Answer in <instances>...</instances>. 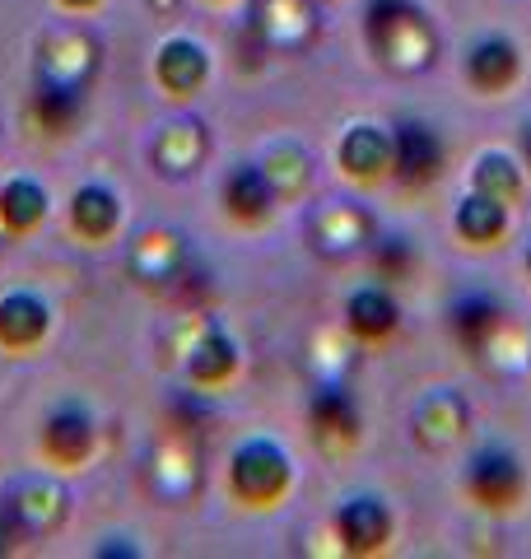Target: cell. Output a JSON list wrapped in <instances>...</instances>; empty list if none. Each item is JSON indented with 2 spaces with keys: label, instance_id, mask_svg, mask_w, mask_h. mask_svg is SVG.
<instances>
[{
  "label": "cell",
  "instance_id": "23",
  "mask_svg": "<svg viewBox=\"0 0 531 559\" xmlns=\"http://www.w3.org/2000/svg\"><path fill=\"white\" fill-rule=\"evenodd\" d=\"M84 121V94L80 90H57V84H33L28 98V127L47 140L75 135Z\"/></svg>",
  "mask_w": 531,
  "mask_h": 559
},
{
  "label": "cell",
  "instance_id": "16",
  "mask_svg": "<svg viewBox=\"0 0 531 559\" xmlns=\"http://www.w3.org/2000/svg\"><path fill=\"white\" fill-rule=\"evenodd\" d=\"M335 536L350 555H368V550H382L392 540V509L378 499V495H354L335 509Z\"/></svg>",
  "mask_w": 531,
  "mask_h": 559
},
{
  "label": "cell",
  "instance_id": "11",
  "mask_svg": "<svg viewBox=\"0 0 531 559\" xmlns=\"http://www.w3.org/2000/svg\"><path fill=\"white\" fill-rule=\"evenodd\" d=\"M243 369V355H238V341L228 336L220 322H205L201 336L187 345V382L201 392H220L238 378Z\"/></svg>",
  "mask_w": 531,
  "mask_h": 559
},
{
  "label": "cell",
  "instance_id": "2",
  "mask_svg": "<svg viewBox=\"0 0 531 559\" xmlns=\"http://www.w3.org/2000/svg\"><path fill=\"white\" fill-rule=\"evenodd\" d=\"M294 485V462L275 439H247L228 457V495L243 509H275Z\"/></svg>",
  "mask_w": 531,
  "mask_h": 559
},
{
  "label": "cell",
  "instance_id": "20",
  "mask_svg": "<svg viewBox=\"0 0 531 559\" xmlns=\"http://www.w3.org/2000/svg\"><path fill=\"white\" fill-rule=\"evenodd\" d=\"M154 80L173 98H191L210 80V51L197 38H168L154 51Z\"/></svg>",
  "mask_w": 531,
  "mask_h": 559
},
{
  "label": "cell",
  "instance_id": "28",
  "mask_svg": "<svg viewBox=\"0 0 531 559\" xmlns=\"http://www.w3.org/2000/svg\"><path fill=\"white\" fill-rule=\"evenodd\" d=\"M452 229L467 242H494L508 229V205L485 197V191H467L462 205H457V215H452Z\"/></svg>",
  "mask_w": 531,
  "mask_h": 559
},
{
  "label": "cell",
  "instance_id": "6",
  "mask_svg": "<svg viewBox=\"0 0 531 559\" xmlns=\"http://www.w3.org/2000/svg\"><path fill=\"white\" fill-rule=\"evenodd\" d=\"M150 489L168 503H187L201 489V448L191 429H168L150 452Z\"/></svg>",
  "mask_w": 531,
  "mask_h": 559
},
{
  "label": "cell",
  "instance_id": "12",
  "mask_svg": "<svg viewBox=\"0 0 531 559\" xmlns=\"http://www.w3.org/2000/svg\"><path fill=\"white\" fill-rule=\"evenodd\" d=\"M442 173V140L424 121H401L392 131V178L401 187H429Z\"/></svg>",
  "mask_w": 531,
  "mask_h": 559
},
{
  "label": "cell",
  "instance_id": "15",
  "mask_svg": "<svg viewBox=\"0 0 531 559\" xmlns=\"http://www.w3.org/2000/svg\"><path fill=\"white\" fill-rule=\"evenodd\" d=\"M220 201H224V215L243 224V229H257V224H266L275 215V187L266 182L261 164H234L224 173V187H220Z\"/></svg>",
  "mask_w": 531,
  "mask_h": 559
},
{
  "label": "cell",
  "instance_id": "1",
  "mask_svg": "<svg viewBox=\"0 0 531 559\" xmlns=\"http://www.w3.org/2000/svg\"><path fill=\"white\" fill-rule=\"evenodd\" d=\"M364 38L374 47V57L397 70V75H420L434 66L438 33L415 0H368L364 10Z\"/></svg>",
  "mask_w": 531,
  "mask_h": 559
},
{
  "label": "cell",
  "instance_id": "9",
  "mask_svg": "<svg viewBox=\"0 0 531 559\" xmlns=\"http://www.w3.org/2000/svg\"><path fill=\"white\" fill-rule=\"evenodd\" d=\"M252 33L271 51H304L317 33L312 0H252Z\"/></svg>",
  "mask_w": 531,
  "mask_h": 559
},
{
  "label": "cell",
  "instance_id": "30",
  "mask_svg": "<svg viewBox=\"0 0 531 559\" xmlns=\"http://www.w3.org/2000/svg\"><path fill=\"white\" fill-rule=\"evenodd\" d=\"M368 252H374V271L382 285H397L411 275V238H378L368 242Z\"/></svg>",
  "mask_w": 531,
  "mask_h": 559
},
{
  "label": "cell",
  "instance_id": "7",
  "mask_svg": "<svg viewBox=\"0 0 531 559\" xmlns=\"http://www.w3.org/2000/svg\"><path fill=\"white\" fill-rule=\"evenodd\" d=\"M57 312L38 289H10L0 294V349L5 355H33L51 336Z\"/></svg>",
  "mask_w": 531,
  "mask_h": 559
},
{
  "label": "cell",
  "instance_id": "18",
  "mask_svg": "<svg viewBox=\"0 0 531 559\" xmlns=\"http://www.w3.org/2000/svg\"><path fill=\"white\" fill-rule=\"evenodd\" d=\"M335 164H341L345 178L354 182H382L392 178V135L374 121H359V127H350L341 135V145H335Z\"/></svg>",
  "mask_w": 531,
  "mask_h": 559
},
{
  "label": "cell",
  "instance_id": "8",
  "mask_svg": "<svg viewBox=\"0 0 531 559\" xmlns=\"http://www.w3.org/2000/svg\"><path fill=\"white\" fill-rule=\"evenodd\" d=\"M467 495L481 503V509L504 513L522 499V462L518 452L508 448H481L467 466Z\"/></svg>",
  "mask_w": 531,
  "mask_h": 559
},
{
  "label": "cell",
  "instance_id": "31",
  "mask_svg": "<svg viewBox=\"0 0 531 559\" xmlns=\"http://www.w3.org/2000/svg\"><path fill=\"white\" fill-rule=\"evenodd\" d=\"M57 5H61L66 14H94V10L103 5V0H57Z\"/></svg>",
  "mask_w": 531,
  "mask_h": 559
},
{
  "label": "cell",
  "instance_id": "34",
  "mask_svg": "<svg viewBox=\"0 0 531 559\" xmlns=\"http://www.w3.org/2000/svg\"><path fill=\"white\" fill-rule=\"evenodd\" d=\"M210 5H228V0H210Z\"/></svg>",
  "mask_w": 531,
  "mask_h": 559
},
{
  "label": "cell",
  "instance_id": "5",
  "mask_svg": "<svg viewBox=\"0 0 531 559\" xmlns=\"http://www.w3.org/2000/svg\"><path fill=\"white\" fill-rule=\"evenodd\" d=\"M98 57L103 47L94 33L84 28H57L47 33L38 47V70H33V84H57V90H80L88 94V84L98 75Z\"/></svg>",
  "mask_w": 531,
  "mask_h": 559
},
{
  "label": "cell",
  "instance_id": "17",
  "mask_svg": "<svg viewBox=\"0 0 531 559\" xmlns=\"http://www.w3.org/2000/svg\"><path fill=\"white\" fill-rule=\"evenodd\" d=\"M127 266H131V275L140 280V285L168 289L173 280L182 275V266H187V238L177 229H145L131 242Z\"/></svg>",
  "mask_w": 531,
  "mask_h": 559
},
{
  "label": "cell",
  "instance_id": "33",
  "mask_svg": "<svg viewBox=\"0 0 531 559\" xmlns=\"http://www.w3.org/2000/svg\"><path fill=\"white\" fill-rule=\"evenodd\" d=\"M527 275H531V242H527Z\"/></svg>",
  "mask_w": 531,
  "mask_h": 559
},
{
  "label": "cell",
  "instance_id": "32",
  "mask_svg": "<svg viewBox=\"0 0 531 559\" xmlns=\"http://www.w3.org/2000/svg\"><path fill=\"white\" fill-rule=\"evenodd\" d=\"M522 168L531 173V121H527V127H522Z\"/></svg>",
  "mask_w": 531,
  "mask_h": 559
},
{
  "label": "cell",
  "instance_id": "25",
  "mask_svg": "<svg viewBox=\"0 0 531 559\" xmlns=\"http://www.w3.org/2000/svg\"><path fill=\"white\" fill-rule=\"evenodd\" d=\"M508 322V312H504V304L494 299V294H485V289H467L462 299H452V308H448V326H452V336L462 341L471 355H481V345L494 336Z\"/></svg>",
  "mask_w": 531,
  "mask_h": 559
},
{
  "label": "cell",
  "instance_id": "26",
  "mask_svg": "<svg viewBox=\"0 0 531 559\" xmlns=\"http://www.w3.org/2000/svg\"><path fill=\"white\" fill-rule=\"evenodd\" d=\"M154 164L158 173H173V178H187V173H197L205 164V127L201 121H173L154 135Z\"/></svg>",
  "mask_w": 531,
  "mask_h": 559
},
{
  "label": "cell",
  "instance_id": "24",
  "mask_svg": "<svg viewBox=\"0 0 531 559\" xmlns=\"http://www.w3.org/2000/svg\"><path fill=\"white\" fill-rule=\"evenodd\" d=\"M51 197L38 178H10L0 187V224H5V238H33L47 224Z\"/></svg>",
  "mask_w": 531,
  "mask_h": 559
},
{
  "label": "cell",
  "instance_id": "27",
  "mask_svg": "<svg viewBox=\"0 0 531 559\" xmlns=\"http://www.w3.org/2000/svg\"><path fill=\"white\" fill-rule=\"evenodd\" d=\"M261 173H266V182L275 187V197L280 201H294V197H304V187H308V154L304 145H294V140H275L271 150L261 154Z\"/></svg>",
  "mask_w": 531,
  "mask_h": 559
},
{
  "label": "cell",
  "instance_id": "19",
  "mask_svg": "<svg viewBox=\"0 0 531 559\" xmlns=\"http://www.w3.org/2000/svg\"><path fill=\"white\" fill-rule=\"evenodd\" d=\"M66 219L80 242H113L121 234V197L108 182H84L70 197Z\"/></svg>",
  "mask_w": 531,
  "mask_h": 559
},
{
  "label": "cell",
  "instance_id": "13",
  "mask_svg": "<svg viewBox=\"0 0 531 559\" xmlns=\"http://www.w3.org/2000/svg\"><path fill=\"white\" fill-rule=\"evenodd\" d=\"M308 238H312V248L327 257H354L374 242V219L354 201H331L308 219Z\"/></svg>",
  "mask_w": 531,
  "mask_h": 559
},
{
  "label": "cell",
  "instance_id": "3",
  "mask_svg": "<svg viewBox=\"0 0 531 559\" xmlns=\"http://www.w3.org/2000/svg\"><path fill=\"white\" fill-rule=\"evenodd\" d=\"M66 518H70V495H66V485H57L51 476L10 480L5 499H0V522L20 540H43L51 532H61Z\"/></svg>",
  "mask_w": 531,
  "mask_h": 559
},
{
  "label": "cell",
  "instance_id": "21",
  "mask_svg": "<svg viewBox=\"0 0 531 559\" xmlns=\"http://www.w3.org/2000/svg\"><path fill=\"white\" fill-rule=\"evenodd\" d=\"M518 75H522V51H518V43L499 38V33H489V38L471 43V51H467V80L481 94H504Z\"/></svg>",
  "mask_w": 531,
  "mask_h": 559
},
{
  "label": "cell",
  "instance_id": "22",
  "mask_svg": "<svg viewBox=\"0 0 531 559\" xmlns=\"http://www.w3.org/2000/svg\"><path fill=\"white\" fill-rule=\"evenodd\" d=\"M345 326L359 341H387L401 326V308L392 299V289H387L382 280H374V285H359L345 299Z\"/></svg>",
  "mask_w": 531,
  "mask_h": 559
},
{
  "label": "cell",
  "instance_id": "10",
  "mask_svg": "<svg viewBox=\"0 0 531 559\" xmlns=\"http://www.w3.org/2000/svg\"><path fill=\"white\" fill-rule=\"evenodd\" d=\"M411 425H415V443H420V448L448 452V448L467 433V425H471V406H467V396H462V392L434 388V392H424V396L415 401Z\"/></svg>",
  "mask_w": 531,
  "mask_h": 559
},
{
  "label": "cell",
  "instance_id": "29",
  "mask_svg": "<svg viewBox=\"0 0 531 559\" xmlns=\"http://www.w3.org/2000/svg\"><path fill=\"white\" fill-rule=\"evenodd\" d=\"M471 191H485V197L512 205L522 197V164L504 150H485L481 159L471 164Z\"/></svg>",
  "mask_w": 531,
  "mask_h": 559
},
{
  "label": "cell",
  "instance_id": "35",
  "mask_svg": "<svg viewBox=\"0 0 531 559\" xmlns=\"http://www.w3.org/2000/svg\"><path fill=\"white\" fill-rule=\"evenodd\" d=\"M527 364H531V349H527Z\"/></svg>",
  "mask_w": 531,
  "mask_h": 559
},
{
  "label": "cell",
  "instance_id": "4",
  "mask_svg": "<svg viewBox=\"0 0 531 559\" xmlns=\"http://www.w3.org/2000/svg\"><path fill=\"white\" fill-rule=\"evenodd\" d=\"M94 452H98V415L75 396L57 401L38 433V457L47 462V471H80L94 462Z\"/></svg>",
  "mask_w": 531,
  "mask_h": 559
},
{
  "label": "cell",
  "instance_id": "14",
  "mask_svg": "<svg viewBox=\"0 0 531 559\" xmlns=\"http://www.w3.org/2000/svg\"><path fill=\"white\" fill-rule=\"evenodd\" d=\"M308 425L317 433V443L322 448H354L364 433V419H359V406H354V396L345 382H322V388L312 392L308 401Z\"/></svg>",
  "mask_w": 531,
  "mask_h": 559
}]
</instances>
